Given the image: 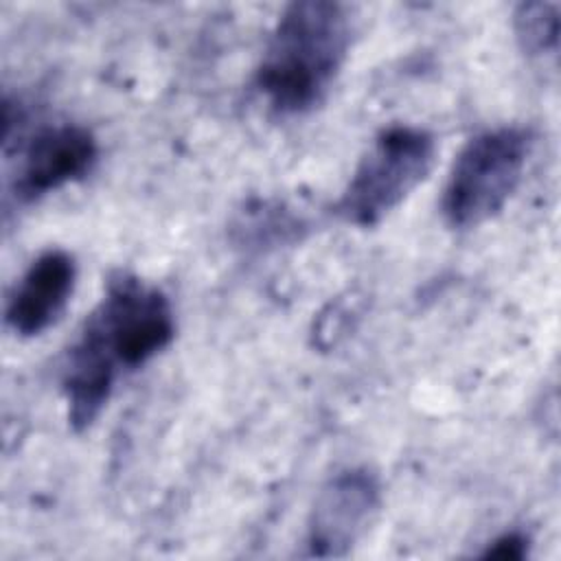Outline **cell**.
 I'll return each instance as SVG.
<instances>
[{"mask_svg": "<svg viewBox=\"0 0 561 561\" xmlns=\"http://www.w3.org/2000/svg\"><path fill=\"white\" fill-rule=\"evenodd\" d=\"M173 335L175 316L162 289L134 274L112 276L64 362L61 390L75 432L99 419L121 373L145 366Z\"/></svg>", "mask_w": 561, "mask_h": 561, "instance_id": "obj_1", "label": "cell"}, {"mask_svg": "<svg viewBox=\"0 0 561 561\" xmlns=\"http://www.w3.org/2000/svg\"><path fill=\"white\" fill-rule=\"evenodd\" d=\"M351 39L348 7L331 0L287 4L256 66V90L280 116L311 112L337 81Z\"/></svg>", "mask_w": 561, "mask_h": 561, "instance_id": "obj_2", "label": "cell"}, {"mask_svg": "<svg viewBox=\"0 0 561 561\" xmlns=\"http://www.w3.org/2000/svg\"><path fill=\"white\" fill-rule=\"evenodd\" d=\"M434 160L432 131L416 125L381 129L335 202L337 217L357 228L381 224L430 175Z\"/></svg>", "mask_w": 561, "mask_h": 561, "instance_id": "obj_3", "label": "cell"}, {"mask_svg": "<svg viewBox=\"0 0 561 561\" xmlns=\"http://www.w3.org/2000/svg\"><path fill=\"white\" fill-rule=\"evenodd\" d=\"M530 147V131L517 125L484 129L469 138L443 188L445 221L465 230L493 219L519 186Z\"/></svg>", "mask_w": 561, "mask_h": 561, "instance_id": "obj_4", "label": "cell"}, {"mask_svg": "<svg viewBox=\"0 0 561 561\" xmlns=\"http://www.w3.org/2000/svg\"><path fill=\"white\" fill-rule=\"evenodd\" d=\"M381 508V484L368 467L337 471L316 495L307 519V554L346 557L370 530Z\"/></svg>", "mask_w": 561, "mask_h": 561, "instance_id": "obj_5", "label": "cell"}, {"mask_svg": "<svg viewBox=\"0 0 561 561\" xmlns=\"http://www.w3.org/2000/svg\"><path fill=\"white\" fill-rule=\"evenodd\" d=\"M99 156L94 134L77 123L42 127L24 147L13 184L15 197L35 202L85 178Z\"/></svg>", "mask_w": 561, "mask_h": 561, "instance_id": "obj_6", "label": "cell"}, {"mask_svg": "<svg viewBox=\"0 0 561 561\" xmlns=\"http://www.w3.org/2000/svg\"><path fill=\"white\" fill-rule=\"evenodd\" d=\"M77 285V261L68 250L50 248L31 261L4 309L9 329L37 337L59 322Z\"/></svg>", "mask_w": 561, "mask_h": 561, "instance_id": "obj_7", "label": "cell"}, {"mask_svg": "<svg viewBox=\"0 0 561 561\" xmlns=\"http://www.w3.org/2000/svg\"><path fill=\"white\" fill-rule=\"evenodd\" d=\"M515 37L526 55H548L559 44V4L524 2L513 15Z\"/></svg>", "mask_w": 561, "mask_h": 561, "instance_id": "obj_8", "label": "cell"}, {"mask_svg": "<svg viewBox=\"0 0 561 561\" xmlns=\"http://www.w3.org/2000/svg\"><path fill=\"white\" fill-rule=\"evenodd\" d=\"M528 550V537L522 533H504L502 537L493 539L482 557H500V559H522Z\"/></svg>", "mask_w": 561, "mask_h": 561, "instance_id": "obj_9", "label": "cell"}]
</instances>
